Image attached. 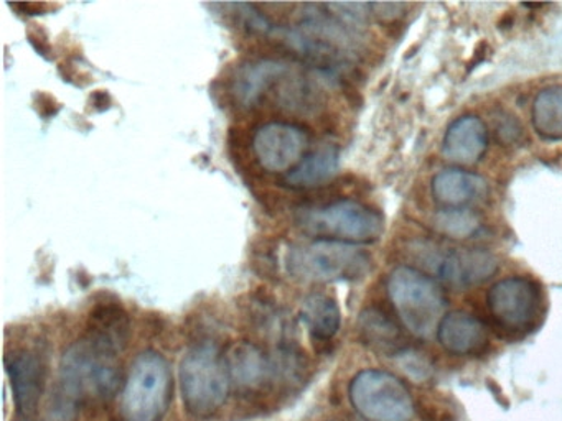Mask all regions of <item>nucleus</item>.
Returning <instances> with one entry per match:
<instances>
[{"label": "nucleus", "instance_id": "6ab92c4d", "mask_svg": "<svg viewBox=\"0 0 562 421\" xmlns=\"http://www.w3.org/2000/svg\"><path fill=\"white\" fill-rule=\"evenodd\" d=\"M340 151L335 145L327 144L307 153V157L284 177V183L295 190H308L321 186L330 180L338 170Z\"/></svg>", "mask_w": 562, "mask_h": 421}, {"label": "nucleus", "instance_id": "20e7f679", "mask_svg": "<svg viewBox=\"0 0 562 421\" xmlns=\"http://www.w3.org/2000/svg\"><path fill=\"white\" fill-rule=\"evenodd\" d=\"M387 296L411 334L420 339L437 335L446 318L447 299L430 276L414 266H397L387 278Z\"/></svg>", "mask_w": 562, "mask_h": 421}, {"label": "nucleus", "instance_id": "f3484780", "mask_svg": "<svg viewBox=\"0 0 562 421\" xmlns=\"http://www.w3.org/2000/svg\"><path fill=\"white\" fill-rule=\"evenodd\" d=\"M430 190L434 200L443 206V209H467L469 204L476 203L485 196L486 183L469 171L450 168L432 178Z\"/></svg>", "mask_w": 562, "mask_h": 421}, {"label": "nucleus", "instance_id": "412c9836", "mask_svg": "<svg viewBox=\"0 0 562 421\" xmlns=\"http://www.w3.org/2000/svg\"><path fill=\"white\" fill-rule=\"evenodd\" d=\"M532 125L544 140H562V86L541 89L532 102Z\"/></svg>", "mask_w": 562, "mask_h": 421}, {"label": "nucleus", "instance_id": "f257e3e1", "mask_svg": "<svg viewBox=\"0 0 562 421\" xmlns=\"http://www.w3.org/2000/svg\"><path fill=\"white\" fill-rule=\"evenodd\" d=\"M121 382L120 355L81 338L61 357L57 384L48 401V421H77L81 405L111 400Z\"/></svg>", "mask_w": 562, "mask_h": 421}, {"label": "nucleus", "instance_id": "9d476101", "mask_svg": "<svg viewBox=\"0 0 562 421\" xmlns=\"http://www.w3.org/2000/svg\"><path fill=\"white\" fill-rule=\"evenodd\" d=\"M232 388L239 395H262L276 385L271 352L251 341H239L226 352Z\"/></svg>", "mask_w": 562, "mask_h": 421}, {"label": "nucleus", "instance_id": "39448f33", "mask_svg": "<svg viewBox=\"0 0 562 421\" xmlns=\"http://www.w3.org/2000/svg\"><path fill=\"white\" fill-rule=\"evenodd\" d=\"M295 226L315 239L371 243L384 229L381 214L368 204L355 200H337L318 206H304L295 213Z\"/></svg>", "mask_w": 562, "mask_h": 421}, {"label": "nucleus", "instance_id": "6e6552de", "mask_svg": "<svg viewBox=\"0 0 562 421\" xmlns=\"http://www.w3.org/2000/svg\"><path fill=\"white\" fill-rule=\"evenodd\" d=\"M486 306L499 328L509 332L529 331L541 316V289L531 278L509 276L488 289Z\"/></svg>", "mask_w": 562, "mask_h": 421}, {"label": "nucleus", "instance_id": "b1692460", "mask_svg": "<svg viewBox=\"0 0 562 421\" xmlns=\"http://www.w3.org/2000/svg\"><path fill=\"white\" fill-rule=\"evenodd\" d=\"M404 3H371V15L380 22H393L404 15Z\"/></svg>", "mask_w": 562, "mask_h": 421}, {"label": "nucleus", "instance_id": "7ed1b4c3", "mask_svg": "<svg viewBox=\"0 0 562 421\" xmlns=\"http://www.w3.org/2000/svg\"><path fill=\"white\" fill-rule=\"evenodd\" d=\"M285 266L292 278L304 282H357L370 273L373 259L357 243L314 239L292 246Z\"/></svg>", "mask_w": 562, "mask_h": 421}, {"label": "nucleus", "instance_id": "0eeeda50", "mask_svg": "<svg viewBox=\"0 0 562 421\" xmlns=\"http://www.w3.org/2000/svg\"><path fill=\"white\" fill-rule=\"evenodd\" d=\"M351 407L364 421H411L414 400L404 382L380 368L358 372L351 380Z\"/></svg>", "mask_w": 562, "mask_h": 421}, {"label": "nucleus", "instance_id": "423d86ee", "mask_svg": "<svg viewBox=\"0 0 562 421\" xmlns=\"http://www.w3.org/2000/svg\"><path fill=\"white\" fill-rule=\"evenodd\" d=\"M173 394L169 361L157 351H144L134 359L121 394L123 421H162Z\"/></svg>", "mask_w": 562, "mask_h": 421}, {"label": "nucleus", "instance_id": "4be33fe9", "mask_svg": "<svg viewBox=\"0 0 562 421\" xmlns=\"http://www.w3.org/2000/svg\"><path fill=\"white\" fill-rule=\"evenodd\" d=\"M434 226L439 232L453 239H467L479 232L482 224L479 216L470 209H443L442 213L437 214Z\"/></svg>", "mask_w": 562, "mask_h": 421}, {"label": "nucleus", "instance_id": "4468645a", "mask_svg": "<svg viewBox=\"0 0 562 421\" xmlns=\"http://www.w3.org/2000/svg\"><path fill=\"white\" fill-rule=\"evenodd\" d=\"M488 147V130L476 115L457 118L443 135L442 153L459 164L476 163Z\"/></svg>", "mask_w": 562, "mask_h": 421}, {"label": "nucleus", "instance_id": "5701e85b", "mask_svg": "<svg viewBox=\"0 0 562 421\" xmlns=\"http://www.w3.org/2000/svg\"><path fill=\"white\" fill-rule=\"evenodd\" d=\"M496 135L503 144L512 145L521 138L522 127L516 122L515 117L505 114L496 124Z\"/></svg>", "mask_w": 562, "mask_h": 421}, {"label": "nucleus", "instance_id": "f8f14e48", "mask_svg": "<svg viewBox=\"0 0 562 421\" xmlns=\"http://www.w3.org/2000/svg\"><path fill=\"white\" fill-rule=\"evenodd\" d=\"M437 276L453 288L480 285L498 270L495 257L482 249H453L430 260Z\"/></svg>", "mask_w": 562, "mask_h": 421}, {"label": "nucleus", "instance_id": "1a4fd4ad", "mask_svg": "<svg viewBox=\"0 0 562 421\" xmlns=\"http://www.w3.org/2000/svg\"><path fill=\"white\" fill-rule=\"evenodd\" d=\"M311 147V132L294 122L274 121L262 124L252 135L256 161L268 173L288 174L294 170Z\"/></svg>", "mask_w": 562, "mask_h": 421}, {"label": "nucleus", "instance_id": "2eb2a0df", "mask_svg": "<svg viewBox=\"0 0 562 421\" xmlns=\"http://www.w3.org/2000/svg\"><path fill=\"white\" fill-rule=\"evenodd\" d=\"M437 339L453 355H472L483 351L488 334L485 325L476 316L465 311L449 312L440 321Z\"/></svg>", "mask_w": 562, "mask_h": 421}, {"label": "nucleus", "instance_id": "ddd939ff", "mask_svg": "<svg viewBox=\"0 0 562 421\" xmlns=\"http://www.w3.org/2000/svg\"><path fill=\"white\" fill-rule=\"evenodd\" d=\"M292 71L289 62L279 59H258L245 62L236 69L232 82V94L241 109H252L269 91L278 88L282 79Z\"/></svg>", "mask_w": 562, "mask_h": 421}, {"label": "nucleus", "instance_id": "dca6fc26", "mask_svg": "<svg viewBox=\"0 0 562 421\" xmlns=\"http://www.w3.org/2000/svg\"><path fill=\"white\" fill-rule=\"evenodd\" d=\"M85 338L90 339L100 348L120 355L130 344V315L123 306L114 305V303L98 305L90 312Z\"/></svg>", "mask_w": 562, "mask_h": 421}, {"label": "nucleus", "instance_id": "f03ea898", "mask_svg": "<svg viewBox=\"0 0 562 421\" xmlns=\"http://www.w3.org/2000/svg\"><path fill=\"white\" fill-rule=\"evenodd\" d=\"M186 410L206 420L222 410L232 391L226 355L215 342H199L183 355L179 368Z\"/></svg>", "mask_w": 562, "mask_h": 421}, {"label": "nucleus", "instance_id": "9b49d317", "mask_svg": "<svg viewBox=\"0 0 562 421\" xmlns=\"http://www.w3.org/2000/svg\"><path fill=\"white\" fill-rule=\"evenodd\" d=\"M5 367L18 413L29 420L41 407L47 382V365L37 352L22 349L5 359Z\"/></svg>", "mask_w": 562, "mask_h": 421}, {"label": "nucleus", "instance_id": "a211bd4d", "mask_svg": "<svg viewBox=\"0 0 562 421\" xmlns=\"http://www.w3.org/2000/svg\"><path fill=\"white\" fill-rule=\"evenodd\" d=\"M361 341L378 354L396 355L403 352V332L394 319L381 308L363 309L358 319Z\"/></svg>", "mask_w": 562, "mask_h": 421}, {"label": "nucleus", "instance_id": "aec40b11", "mask_svg": "<svg viewBox=\"0 0 562 421\" xmlns=\"http://www.w3.org/2000/svg\"><path fill=\"white\" fill-rule=\"evenodd\" d=\"M301 319L314 341L328 342L340 329V308L325 293H308L301 303Z\"/></svg>", "mask_w": 562, "mask_h": 421}]
</instances>
